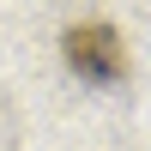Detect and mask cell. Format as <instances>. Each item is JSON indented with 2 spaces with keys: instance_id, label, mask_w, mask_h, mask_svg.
<instances>
[{
  "instance_id": "obj_1",
  "label": "cell",
  "mask_w": 151,
  "mask_h": 151,
  "mask_svg": "<svg viewBox=\"0 0 151 151\" xmlns=\"http://www.w3.org/2000/svg\"><path fill=\"white\" fill-rule=\"evenodd\" d=\"M67 67L91 85H109L127 73V48L109 24H79V30H67Z\"/></svg>"
}]
</instances>
